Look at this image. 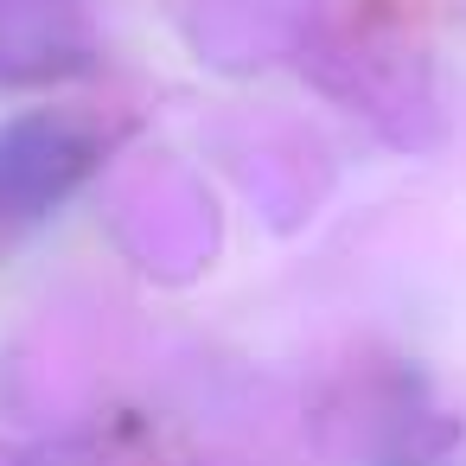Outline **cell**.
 I'll return each mask as SVG.
<instances>
[{
  "mask_svg": "<svg viewBox=\"0 0 466 466\" xmlns=\"http://www.w3.org/2000/svg\"><path fill=\"white\" fill-rule=\"evenodd\" d=\"M96 167V128L77 116H20L0 128V243L33 230L52 205H65Z\"/></svg>",
  "mask_w": 466,
  "mask_h": 466,
  "instance_id": "6da1fadb",
  "label": "cell"
},
{
  "mask_svg": "<svg viewBox=\"0 0 466 466\" xmlns=\"http://www.w3.org/2000/svg\"><path fill=\"white\" fill-rule=\"evenodd\" d=\"M96 26L71 0H0V90H46L96 71Z\"/></svg>",
  "mask_w": 466,
  "mask_h": 466,
  "instance_id": "7a4b0ae2",
  "label": "cell"
}]
</instances>
